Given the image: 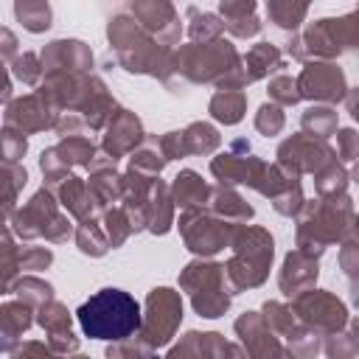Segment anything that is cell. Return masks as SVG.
Wrapping results in <instances>:
<instances>
[{"label": "cell", "instance_id": "obj_1", "mask_svg": "<svg viewBox=\"0 0 359 359\" xmlns=\"http://www.w3.org/2000/svg\"><path fill=\"white\" fill-rule=\"evenodd\" d=\"M76 317H79L84 337L115 342V339H126L129 334L140 328V303L129 292L107 286L90 294L79 306Z\"/></svg>", "mask_w": 359, "mask_h": 359}]
</instances>
